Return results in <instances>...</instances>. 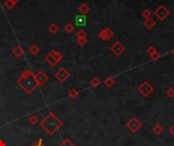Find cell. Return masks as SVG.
I'll list each match as a JSON object with an SVG mask.
<instances>
[{
	"label": "cell",
	"instance_id": "obj_36",
	"mask_svg": "<svg viewBox=\"0 0 174 146\" xmlns=\"http://www.w3.org/2000/svg\"><path fill=\"white\" fill-rule=\"evenodd\" d=\"M0 8H1V3H0Z\"/></svg>",
	"mask_w": 174,
	"mask_h": 146
},
{
	"label": "cell",
	"instance_id": "obj_13",
	"mask_svg": "<svg viewBox=\"0 0 174 146\" xmlns=\"http://www.w3.org/2000/svg\"><path fill=\"white\" fill-rule=\"evenodd\" d=\"M40 51H41L40 47L37 44H33V45L29 47V53L33 55V56H37L40 53Z\"/></svg>",
	"mask_w": 174,
	"mask_h": 146
},
{
	"label": "cell",
	"instance_id": "obj_20",
	"mask_svg": "<svg viewBox=\"0 0 174 146\" xmlns=\"http://www.w3.org/2000/svg\"><path fill=\"white\" fill-rule=\"evenodd\" d=\"M90 84L93 86L94 88H96V87H98L101 84V80H100V78L97 77V76H94V77L90 80Z\"/></svg>",
	"mask_w": 174,
	"mask_h": 146
},
{
	"label": "cell",
	"instance_id": "obj_34",
	"mask_svg": "<svg viewBox=\"0 0 174 146\" xmlns=\"http://www.w3.org/2000/svg\"><path fill=\"white\" fill-rule=\"evenodd\" d=\"M11 1H12V2L14 3V4H16H16H17V3H18V1H20V0H11Z\"/></svg>",
	"mask_w": 174,
	"mask_h": 146
},
{
	"label": "cell",
	"instance_id": "obj_9",
	"mask_svg": "<svg viewBox=\"0 0 174 146\" xmlns=\"http://www.w3.org/2000/svg\"><path fill=\"white\" fill-rule=\"evenodd\" d=\"M113 36H114V32L109 28H102V30L98 32V38L101 40V41H104V42L110 41Z\"/></svg>",
	"mask_w": 174,
	"mask_h": 146
},
{
	"label": "cell",
	"instance_id": "obj_32",
	"mask_svg": "<svg viewBox=\"0 0 174 146\" xmlns=\"http://www.w3.org/2000/svg\"><path fill=\"white\" fill-rule=\"evenodd\" d=\"M169 132H170V134L174 136V124H173V125H171V127L169 128Z\"/></svg>",
	"mask_w": 174,
	"mask_h": 146
},
{
	"label": "cell",
	"instance_id": "obj_12",
	"mask_svg": "<svg viewBox=\"0 0 174 146\" xmlns=\"http://www.w3.org/2000/svg\"><path fill=\"white\" fill-rule=\"evenodd\" d=\"M79 13L80 15H87V14L90 12V6H89L87 3H81V4L79 6Z\"/></svg>",
	"mask_w": 174,
	"mask_h": 146
},
{
	"label": "cell",
	"instance_id": "obj_19",
	"mask_svg": "<svg viewBox=\"0 0 174 146\" xmlns=\"http://www.w3.org/2000/svg\"><path fill=\"white\" fill-rule=\"evenodd\" d=\"M153 132L156 135H161L163 132H164V128H163V126L160 125V124H157V125H155L153 127Z\"/></svg>",
	"mask_w": 174,
	"mask_h": 146
},
{
	"label": "cell",
	"instance_id": "obj_14",
	"mask_svg": "<svg viewBox=\"0 0 174 146\" xmlns=\"http://www.w3.org/2000/svg\"><path fill=\"white\" fill-rule=\"evenodd\" d=\"M144 25H145V28H148V30H152V28H155V25H156V21L153 18H148V19H145L144 21Z\"/></svg>",
	"mask_w": 174,
	"mask_h": 146
},
{
	"label": "cell",
	"instance_id": "obj_5",
	"mask_svg": "<svg viewBox=\"0 0 174 146\" xmlns=\"http://www.w3.org/2000/svg\"><path fill=\"white\" fill-rule=\"evenodd\" d=\"M54 77L57 79L58 82L64 83L70 78V72L65 67H60L56 72H54Z\"/></svg>",
	"mask_w": 174,
	"mask_h": 146
},
{
	"label": "cell",
	"instance_id": "obj_25",
	"mask_svg": "<svg viewBox=\"0 0 174 146\" xmlns=\"http://www.w3.org/2000/svg\"><path fill=\"white\" fill-rule=\"evenodd\" d=\"M4 6H5V8L6 9H9V10H11L14 8V6H16V4L11 1V0H5L4 1Z\"/></svg>",
	"mask_w": 174,
	"mask_h": 146
},
{
	"label": "cell",
	"instance_id": "obj_23",
	"mask_svg": "<svg viewBox=\"0 0 174 146\" xmlns=\"http://www.w3.org/2000/svg\"><path fill=\"white\" fill-rule=\"evenodd\" d=\"M29 122H30L31 125L35 126V125H37V124H39L40 120H39V118L36 115H31L29 117Z\"/></svg>",
	"mask_w": 174,
	"mask_h": 146
},
{
	"label": "cell",
	"instance_id": "obj_10",
	"mask_svg": "<svg viewBox=\"0 0 174 146\" xmlns=\"http://www.w3.org/2000/svg\"><path fill=\"white\" fill-rule=\"evenodd\" d=\"M110 50H111V52L115 55V56H120V55L125 51V47L122 45V43L117 41L110 47Z\"/></svg>",
	"mask_w": 174,
	"mask_h": 146
},
{
	"label": "cell",
	"instance_id": "obj_15",
	"mask_svg": "<svg viewBox=\"0 0 174 146\" xmlns=\"http://www.w3.org/2000/svg\"><path fill=\"white\" fill-rule=\"evenodd\" d=\"M67 96L69 98H71V100H76V98L80 96V92L79 90H77L76 87H72V88H70L67 92Z\"/></svg>",
	"mask_w": 174,
	"mask_h": 146
},
{
	"label": "cell",
	"instance_id": "obj_26",
	"mask_svg": "<svg viewBox=\"0 0 174 146\" xmlns=\"http://www.w3.org/2000/svg\"><path fill=\"white\" fill-rule=\"evenodd\" d=\"M76 42L80 47H84L88 43L86 38H76Z\"/></svg>",
	"mask_w": 174,
	"mask_h": 146
},
{
	"label": "cell",
	"instance_id": "obj_4",
	"mask_svg": "<svg viewBox=\"0 0 174 146\" xmlns=\"http://www.w3.org/2000/svg\"><path fill=\"white\" fill-rule=\"evenodd\" d=\"M138 91L140 92V96H143L144 97H148L154 92V86L150 84L148 81H144L139 85Z\"/></svg>",
	"mask_w": 174,
	"mask_h": 146
},
{
	"label": "cell",
	"instance_id": "obj_22",
	"mask_svg": "<svg viewBox=\"0 0 174 146\" xmlns=\"http://www.w3.org/2000/svg\"><path fill=\"white\" fill-rule=\"evenodd\" d=\"M58 146H76V143L73 141H71V139L69 138H65L64 140H62V142Z\"/></svg>",
	"mask_w": 174,
	"mask_h": 146
},
{
	"label": "cell",
	"instance_id": "obj_30",
	"mask_svg": "<svg viewBox=\"0 0 174 146\" xmlns=\"http://www.w3.org/2000/svg\"><path fill=\"white\" fill-rule=\"evenodd\" d=\"M155 52H157V49L155 48L154 46H149L148 47V49H147V53H148V55H149V56H151V55H153Z\"/></svg>",
	"mask_w": 174,
	"mask_h": 146
},
{
	"label": "cell",
	"instance_id": "obj_6",
	"mask_svg": "<svg viewBox=\"0 0 174 146\" xmlns=\"http://www.w3.org/2000/svg\"><path fill=\"white\" fill-rule=\"evenodd\" d=\"M154 14L160 21H164L166 18L170 15V10L165 5L161 4V5H159L156 9H155Z\"/></svg>",
	"mask_w": 174,
	"mask_h": 146
},
{
	"label": "cell",
	"instance_id": "obj_27",
	"mask_svg": "<svg viewBox=\"0 0 174 146\" xmlns=\"http://www.w3.org/2000/svg\"><path fill=\"white\" fill-rule=\"evenodd\" d=\"M165 94L166 97H169V98H173L174 97V88L173 87H168L167 89L165 91Z\"/></svg>",
	"mask_w": 174,
	"mask_h": 146
},
{
	"label": "cell",
	"instance_id": "obj_24",
	"mask_svg": "<svg viewBox=\"0 0 174 146\" xmlns=\"http://www.w3.org/2000/svg\"><path fill=\"white\" fill-rule=\"evenodd\" d=\"M140 15H142L143 18H145V19H148V18H151L152 15V12L150 11L149 9H144L142 12H140Z\"/></svg>",
	"mask_w": 174,
	"mask_h": 146
},
{
	"label": "cell",
	"instance_id": "obj_17",
	"mask_svg": "<svg viewBox=\"0 0 174 146\" xmlns=\"http://www.w3.org/2000/svg\"><path fill=\"white\" fill-rule=\"evenodd\" d=\"M86 24H87V19H86V16L85 15H77L76 17V25L81 27V25H86Z\"/></svg>",
	"mask_w": 174,
	"mask_h": 146
},
{
	"label": "cell",
	"instance_id": "obj_16",
	"mask_svg": "<svg viewBox=\"0 0 174 146\" xmlns=\"http://www.w3.org/2000/svg\"><path fill=\"white\" fill-rule=\"evenodd\" d=\"M59 30H60V28H59V27L55 23H52L48 27V32H49L51 35H56L59 32Z\"/></svg>",
	"mask_w": 174,
	"mask_h": 146
},
{
	"label": "cell",
	"instance_id": "obj_33",
	"mask_svg": "<svg viewBox=\"0 0 174 146\" xmlns=\"http://www.w3.org/2000/svg\"><path fill=\"white\" fill-rule=\"evenodd\" d=\"M0 146H6V143H5L4 140L0 139Z\"/></svg>",
	"mask_w": 174,
	"mask_h": 146
},
{
	"label": "cell",
	"instance_id": "obj_3",
	"mask_svg": "<svg viewBox=\"0 0 174 146\" xmlns=\"http://www.w3.org/2000/svg\"><path fill=\"white\" fill-rule=\"evenodd\" d=\"M62 59H63V55L57 50H51L50 52L44 57L45 62L48 65H50L51 67L57 66V64L60 61H62Z\"/></svg>",
	"mask_w": 174,
	"mask_h": 146
},
{
	"label": "cell",
	"instance_id": "obj_28",
	"mask_svg": "<svg viewBox=\"0 0 174 146\" xmlns=\"http://www.w3.org/2000/svg\"><path fill=\"white\" fill-rule=\"evenodd\" d=\"M88 34L84 30H79L76 32V38H86L87 39Z\"/></svg>",
	"mask_w": 174,
	"mask_h": 146
},
{
	"label": "cell",
	"instance_id": "obj_8",
	"mask_svg": "<svg viewBox=\"0 0 174 146\" xmlns=\"http://www.w3.org/2000/svg\"><path fill=\"white\" fill-rule=\"evenodd\" d=\"M35 78L37 81V84H38V87L45 85L46 83L49 81V76H48L45 72L43 70H38L35 73Z\"/></svg>",
	"mask_w": 174,
	"mask_h": 146
},
{
	"label": "cell",
	"instance_id": "obj_7",
	"mask_svg": "<svg viewBox=\"0 0 174 146\" xmlns=\"http://www.w3.org/2000/svg\"><path fill=\"white\" fill-rule=\"evenodd\" d=\"M143 127V123L140 121L139 118L136 117H132L127 121L126 123V128L132 133H135Z\"/></svg>",
	"mask_w": 174,
	"mask_h": 146
},
{
	"label": "cell",
	"instance_id": "obj_18",
	"mask_svg": "<svg viewBox=\"0 0 174 146\" xmlns=\"http://www.w3.org/2000/svg\"><path fill=\"white\" fill-rule=\"evenodd\" d=\"M75 28H76V25L72 23H67L64 25V31H65L66 34H68V35L72 34L73 31H75Z\"/></svg>",
	"mask_w": 174,
	"mask_h": 146
},
{
	"label": "cell",
	"instance_id": "obj_1",
	"mask_svg": "<svg viewBox=\"0 0 174 146\" xmlns=\"http://www.w3.org/2000/svg\"><path fill=\"white\" fill-rule=\"evenodd\" d=\"M16 84L21 88V90L27 94H32L37 89V84L35 73L31 69H25L21 73L20 77L16 80Z\"/></svg>",
	"mask_w": 174,
	"mask_h": 146
},
{
	"label": "cell",
	"instance_id": "obj_35",
	"mask_svg": "<svg viewBox=\"0 0 174 146\" xmlns=\"http://www.w3.org/2000/svg\"><path fill=\"white\" fill-rule=\"evenodd\" d=\"M171 54L173 55V56H174V48L172 49V51H171Z\"/></svg>",
	"mask_w": 174,
	"mask_h": 146
},
{
	"label": "cell",
	"instance_id": "obj_11",
	"mask_svg": "<svg viewBox=\"0 0 174 146\" xmlns=\"http://www.w3.org/2000/svg\"><path fill=\"white\" fill-rule=\"evenodd\" d=\"M12 54H13V56L17 58V59H20V58H21L25 55V49H24V47L21 46V45H16V46H14L13 47V49H12Z\"/></svg>",
	"mask_w": 174,
	"mask_h": 146
},
{
	"label": "cell",
	"instance_id": "obj_2",
	"mask_svg": "<svg viewBox=\"0 0 174 146\" xmlns=\"http://www.w3.org/2000/svg\"><path fill=\"white\" fill-rule=\"evenodd\" d=\"M39 125L48 135L53 136V135L56 132H58V131L60 130V128L63 126V122H62V120L59 119L53 112H49L39 122Z\"/></svg>",
	"mask_w": 174,
	"mask_h": 146
},
{
	"label": "cell",
	"instance_id": "obj_31",
	"mask_svg": "<svg viewBox=\"0 0 174 146\" xmlns=\"http://www.w3.org/2000/svg\"><path fill=\"white\" fill-rule=\"evenodd\" d=\"M31 146H46L45 144H44V141H43V139H38L37 141H35L34 143H33Z\"/></svg>",
	"mask_w": 174,
	"mask_h": 146
},
{
	"label": "cell",
	"instance_id": "obj_29",
	"mask_svg": "<svg viewBox=\"0 0 174 146\" xmlns=\"http://www.w3.org/2000/svg\"><path fill=\"white\" fill-rule=\"evenodd\" d=\"M150 58H151L152 61H155V62H156V61H158V60L161 58V53H159L158 51H157V52H155L153 55H151Z\"/></svg>",
	"mask_w": 174,
	"mask_h": 146
},
{
	"label": "cell",
	"instance_id": "obj_21",
	"mask_svg": "<svg viewBox=\"0 0 174 146\" xmlns=\"http://www.w3.org/2000/svg\"><path fill=\"white\" fill-rule=\"evenodd\" d=\"M115 78L114 77H108V78H106L105 80H104V84H105V86H107V87H112L114 84H115Z\"/></svg>",
	"mask_w": 174,
	"mask_h": 146
}]
</instances>
